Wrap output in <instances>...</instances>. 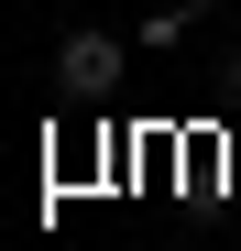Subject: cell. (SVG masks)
Segmentation results:
<instances>
[{"instance_id": "obj_1", "label": "cell", "mask_w": 241, "mask_h": 251, "mask_svg": "<svg viewBox=\"0 0 241 251\" xmlns=\"http://www.w3.org/2000/svg\"><path fill=\"white\" fill-rule=\"evenodd\" d=\"M110 76H120V33H66L55 44V88L66 99H110Z\"/></svg>"}, {"instance_id": "obj_2", "label": "cell", "mask_w": 241, "mask_h": 251, "mask_svg": "<svg viewBox=\"0 0 241 251\" xmlns=\"http://www.w3.org/2000/svg\"><path fill=\"white\" fill-rule=\"evenodd\" d=\"M197 22H209V0H165V11H153V22H143V44H186V33H197Z\"/></svg>"}, {"instance_id": "obj_3", "label": "cell", "mask_w": 241, "mask_h": 251, "mask_svg": "<svg viewBox=\"0 0 241 251\" xmlns=\"http://www.w3.org/2000/svg\"><path fill=\"white\" fill-rule=\"evenodd\" d=\"M219 99L241 109V44H219Z\"/></svg>"}, {"instance_id": "obj_4", "label": "cell", "mask_w": 241, "mask_h": 251, "mask_svg": "<svg viewBox=\"0 0 241 251\" xmlns=\"http://www.w3.org/2000/svg\"><path fill=\"white\" fill-rule=\"evenodd\" d=\"M186 251H209V240H186Z\"/></svg>"}, {"instance_id": "obj_5", "label": "cell", "mask_w": 241, "mask_h": 251, "mask_svg": "<svg viewBox=\"0 0 241 251\" xmlns=\"http://www.w3.org/2000/svg\"><path fill=\"white\" fill-rule=\"evenodd\" d=\"M230 251H241V240H230Z\"/></svg>"}]
</instances>
